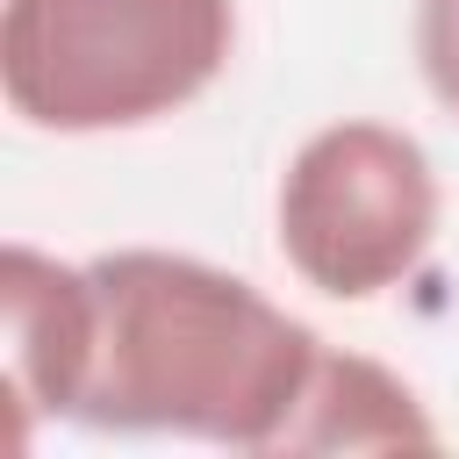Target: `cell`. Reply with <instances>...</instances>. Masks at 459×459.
I'll return each instance as SVG.
<instances>
[{"instance_id": "5b68a950", "label": "cell", "mask_w": 459, "mask_h": 459, "mask_svg": "<svg viewBox=\"0 0 459 459\" xmlns=\"http://www.w3.org/2000/svg\"><path fill=\"white\" fill-rule=\"evenodd\" d=\"M430 445H437V423L423 416L409 380H394L359 351L323 344L280 452H430Z\"/></svg>"}, {"instance_id": "8992f818", "label": "cell", "mask_w": 459, "mask_h": 459, "mask_svg": "<svg viewBox=\"0 0 459 459\" xmlns=\"http://www.w3.org/2000/svg\"><path fill=\"white\" fill-rule=\"evenodd\" d=\"M416 65L430 100L459 122V0H416Z\"/></svg>"}, {"instance_id": "277c9868", "label": "cell", "mask_w": 459, "mask_h": 459, "mask_svg": "<svg viewBox=\"0 0 459 459\" xmlns=\"http://www.w3.org/2000/svg\"><path fill=\"white\" fill-rule=\"evenodd\" d=\"M93 373V273L36 244L0 251V380H7V445L22 452L43 416L79 409Z\"/></svg>"}, {"instance_id": "7a4b0ae2", "label": "cell", "mask_w": 459, "mask_h": 459, "mask_svg": "<svg viewBox=\"0 0 459 459\" xmlns=\"http://www.w3.org/2000/svg\"><path fill=\"white\" fill-rule=\"evenodd\" d=\"M237 50V0H7L0 86L29 129L108 136L201 100Z\"/></svg>"}, {"instance_id": "6da1fadb", "label": "cell", "mask_w": 459, "mask_h": 459, "mask_svg": "<svg viewBox=\"0 0 459 459\" xmlns=\"http://www.w3.org/2000/svg\"><path fill=\"white\" fill-rule=\"evenodd\" d=\"M93 273V373L72 409L108 437L280 452L323 337L251 280L186 251H108Z\"/></svg>"}, {"instance_id": "3957f363", "label": "cell", "mask_w": 459, "mask_h": 459, "mask_svg": "<svg viewBox=\"0 0 459 459\" xmlns=\"http://www.w3.org/2000/svg\"><path fill=\"white\" fill-rule=\"evenodd\" d=\"M280 258L330 301H373L402 287L437 244L430 151L394 122H330L280 172Z\"/></svg>"}]
</instances>
